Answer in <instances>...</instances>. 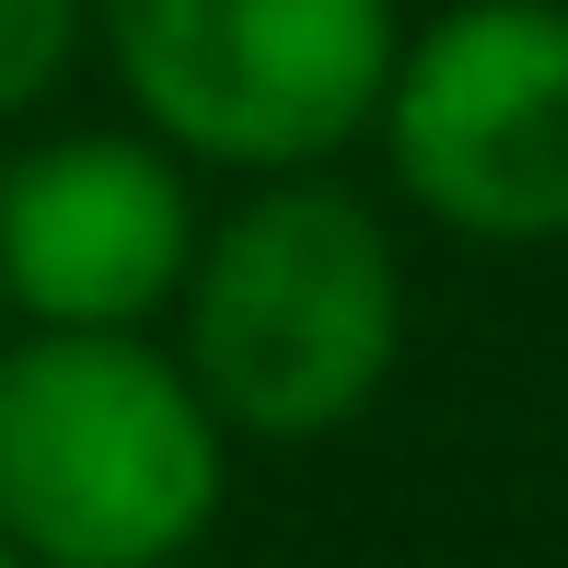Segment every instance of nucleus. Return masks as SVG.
Wrapping results in <instances>:
<instances>
[{"label": "nucleus", "mask_w": 568, "mask_h": 568, "mask_svg": "<svg viewBox=\"0 0 568 568\" xmlns=\"http://www.w3.org/2000/svg\"><path fill=\"white\" fill-rule=\"evenodd\" d=\"M174 359L232 442H337L406 359V244L337 174H255L174 291Z\"/></svg>", "instance_id": "nucleus-1"}, {"label": "nucleus", "mask_w": 568, "mask_h": 568, "mask_svg": "<svg viewBox=\"0 0 568 568\" xmlns=\"http://www.w3.org/2000/svg\"><path fill=\"white\" fill-rule=\"evenodd\" d=\"M82 47H93V0H0V128L36 116L82 70Z\"/></svg>", "instance_id": "nucleus-6"}, {"label": "nucleus", "mask_w": 568, "mask_h": 568, "mask_svg": "<svg viewBox=\"0 0 568 568\" xmlns=\"http://www.w3.org/2000/svg\"><path fill=\"white\" fill-rule=\"evenodd\" d=\"M0 337H12V302H0Z\"/></svg>", "instance_id": "nucleus-7"}, {"label": "nucleus", "mask_w": 568, "mask_h": 568, "mask_svg": "<svg viewBox=\"0 0 568 568\" xmlns=\"http://www.w3.org/2000/svg\"><path fill=\"white\" fill-rule=\"evenodd\" d=\"M0 568H23V557H12V546H0Z\"/></svg>", "instance_id": "nucleus-8"}, {"label": "nucleus", "mask_w": 568, "mask_h": 568, "mask_svg": "<svg viewBox=\"0 0 568 568\" xmlns=\"http://www.w3.org/2000/svg\"><path fill=\"white\" fill-rule=\"evenodd\" d=\"M395 0H93V59L128 116L197 174H325L395 82Z\"/></svg>", "instance_id": "nucleus-3"}, {"label": "nucleus", "mask_w": 568, "mask_h": 568, "mask_svg": "<svg viewBox=\"0 0 568 568\" xmlns=\"http://www.w3.org/2000/svg\"><path fill=\"white\" fill-rule=\"evenodd\" d=\"M197 163L116 128H47L0 163V302L12 325H163L197 267Z\"/></svg>", "instance_id": "nucleus-5"}, {"label": "nucleus", "mask_w": 568, "mask_h": 568, "mask_svg": "<svg viewBox=\"0 0 568 568\" xmlns=\"http://www.w3.org/2000/svg\"><path fill=\"white\" fill-rule=\"evenodd\" d=\"M232 499V429L151 325L0 337V546L23 568H186Z\"/></svg>", "instance_id": "nucleus-2"}, {"label": "nucleus", "mask_w": 568, "mask_h": 568, "mask_svg": "<svg viewBox=\"0 0 568 568\" xmlns=\"http://www.w3.org/2000/svg\"><path fill=\"white\" fill-rule=\"evenodd\" d=\"M372 140L453 244H568V0H442L406 23Z\"/></svg>", "instance_id": "nucleus-4"}]
</instances>
